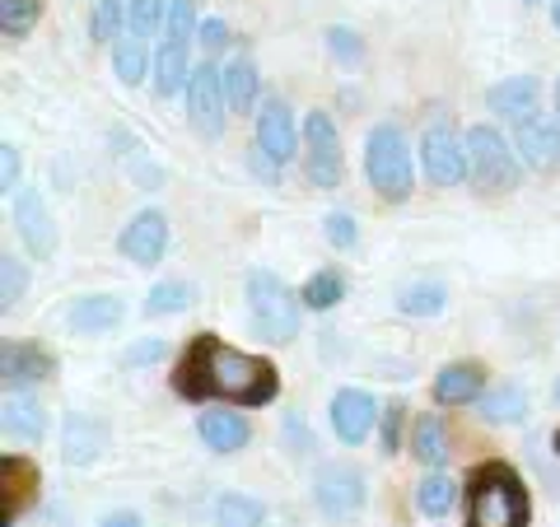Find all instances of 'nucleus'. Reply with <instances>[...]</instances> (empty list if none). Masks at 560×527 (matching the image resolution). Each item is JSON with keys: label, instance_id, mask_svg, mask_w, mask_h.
Segmentation results:
<instances>
[{"label": "nucleus", "instance_id": "1", "mask_svg": "<svg viewBox=\"0 0 560 527\" xmlns=\"http://www.w3.org/2000/svg\"><path fill=\"white\" fill-rule=\"evenodd\" d=\"M173 388L187 401H206V397H224V401H243V407H267L276 401V364L248 355V350L224 346L220 337H191L183 360L173 364Z\"/></svg>", "mask_w": 560, "mask_h": 527}, {"label": "nucleus", "instance_id": "2", "mask_svg": "<svg viewBox=\"0 0 560 527\" xmlns=\"http://www.w3.org/2000/svg\"><path fill=\"white\" fill-rule=\"evenodd\" d=\"M533 500L514 467L481 462L467 477V523L463 527H528Z\"/></svg>", "mask_w": 560, "mask_h": 527}, {"label": "nucleus", "instance_id": "3", "mask_svg": "<svg viewBox=\"0 0 560 527\" xmlns=\"http://www.w3.org/2000/svg\"><path fill=\"white\" fill-rule=\"evenodd\" d=\"M248 318L253 331L271 346H285L300 337V304H294L290 285L276 271H253L248 276Z\"/></svg>", "mask_w": 560, "mask_h": 527}, {"label": "nucleus", "instance_id": "4", "mask_svg": "<svg viewBox=\"0 0 560 527\" xmlns=\"http://www.w3.org/2000/svg\"><path fill=\"white\" fill-rule=\"evenodd\" d=\"M191 28H201L197 24V5H191V0H173L168 20H164L160 57H154V94L160 98H173L178 90H187V80H191V66H187Z\"/></svg>", "mask_w": 560, "mask_h": 527}, {"label": "nucleus", "instance_id": "5", "mask_svg": "<svg viewBox=\"0 0 560 527\" xmlns=\"http://www.w3.org/2000/svg\"><path fill=\"white\" fill-rule=\"evenodd\" d=\"M364 168L370 183L383 201H407L411 197V154H407V136L397 127H374L364 140Z\"/></svg>", "mask_w": 560, "mask_h": 527}, {"label": "nucleus", "instance_id": "6", "mask_svg": "<svg viewBox=\"0 0 560 527\" xmlns=\"http://www.w3.org/2000/svg\"><path fill=\"white\" fill-rule=\"evenodd\" d=\"M463 150H467L471 187H481V191H514L518 187V164H514V154L504 150V136L495 127H471Z\"/></svg>", "mask_w": 560, "mask_h": 527}, {"label": "nucleus", "instance_id": "7", "mask_svg": "<svg viewBox=\"0 0 560 527\" xmlns=\"http://www.w3.org/2000/svg\"><path fill=\"white\" fill-rule=\"evenodd\" d=\"M304 168H308V183L313 187H337L346 160H341V136L331 127L327 113H308L304 117Z\"/></svg>", "mask_w": 560, "mask_h": 527}, {"label": "nucleus", "instance_id": "8", "mask_svg": "<svg viewBox=\"0 0 560 527\" xmlns=\"http://www.w3.org/2000/svg\"><path fill=\"white\" fill-rule=\"evenodd\" d=\"M224 108H230V98H224V70L191 66V80H187V117H191V127L215 140L224 131Z\"/></svg>", "mask_w": 560, "mask_h": 527}, {"label": "nucleus", "instance_id": "9", "mask_svg": "<svg viewBox=\"0 0 560 527\" xmlns=\"http://www.w3.org/2000/svg\"><path fill=\"white\" fill-rule=\"evenodd\" d=\"M420 164H425V178L440 183V187H458L467 178V150L458 131H453V121H434L420 140Z\"/></svg>", "mask_w": 560, "mask_h": 527}, {"label": "nucleus", "instance_id": "10", "mask_svg": "<svg viewBox=\"0 0 560 527\" xmlns=\"http://www.w3.org/2000/svg\"><path fill=\"white\" fill-rule=\"evenodd\" d=\"M257 154L285 168L294 154H300V127H294V113L285 98H267L257 113Z\"/></svg>", "mask_w": 560, "mask_h": 527}, {"label": "nucleus", "instance_id": "11", "mask_svg": "<svg viewBox=\"0 0 560 527\" xmlns=\"http://www.w3.org/2000/svg\"><path fill=\"white\" fill-rule=\"evenodd\" d=\"M313 500L331 523H350L364 508V477L350 467H323L313 481Z\"/></svg>", "mask_w": 560, "mask_h": 527}, {"label": "nucleus", "instance_id": "12", "mask_svg": "<svg viewBox=\"0 0 560 527\" xmlns=\"http://www.w3.org/2000/svg\"><path fill=\"white\" fill-rule=\"evenodd\" d=\"M117 248L121 257H131L136 267H160L164 253H168V220L164 210H140V215H131V224L117 234Z\"/></svg>", "mask_w": 560, "mask_h": 527}, {"label": "nucleus", "instance_id": "13", "mask_svg": "<svg viewBox=\"0 0 560 527\" xmlns=\"http://www.w3.org/2000/svg\"><path fill=\"white\" fill-rule=\"evenodd\" d=\"M33 500H38V467L28 458L5 453V458H0V527L20 523V514L33 508Z\"/></svg>", "mask_w": 560, "mask_h": 527}, {"label": "nucleus", "instance_id": "14", "mask_svg": "<svg viewBox=\"0 0 560 527\" xmlns=\"http://www.w3.org/2000/svg\"><path fill=\"white\" fill-rule=\"evenodd\" d=\"M374 420H378V401L374 393H364V388H341L337 397H331V430H337V438L346 448H355L370 438L374 430Z\"/></svg>", "mask_w": 560, "mask_h": 527}, {"label": "nucleus", "instance_id": "15", "mask_svg": "<svg viewBox=\"0 0 560 527\" xmlns=\"http://www.w3.org/2000/svg\"><path fill=\"white\" fill-rule=\"evenodd\" d=\"M51 374H57V360H51L38 341H5L0 346V378H5L10 393L47 383Z\"/></svg>", "mask_w": 560, "mask_h": 527}, {"label": "nucleus", "instance_id": "16", "mask_svg": "<svg viewBox=\"0 0 560 527\" xmlns=\"http://www.w3.org/2000/svg\"><path fill=\"white\" fill-rule=\"evenodd\" d=\"M14 224H20V238H24L28 257L47 261L51 253H57V224H51V215H47L43 191H20V201H14Z\"/></svg>", "mask_w": 560, "mask_h": 527}, {"label": "nucleus", "instance_id": "17", "mask_svg": "<svg viewBox=\"0 0 560 527\" xmlns=\"http://www.w3.org/2000/svg\"><path fill=\"white\" fill-rule=\"evenodd\" d=\"M103 444H108V430H103L94 415L70 411V415L61 420V458H66L70 467H90L98 453H103Z\"/></svg>", "mask_w": 560, "mask_h": 527}, {"label": "nucleus", "instance_id": "18", "mask_svg": "<svg viewBox=\"0 0 560 527\" xmlns=\"http://www.w3.org/2000/svg\"><path fill=\"white\" fill-rule=\"evenodd\" d=\"M518 150H523V160H528L533 168H556V160H560V127L551 117H537V113H528V117H518Z\"/></svg>", "mask_w": 560, "mask_h": 527}, {"label": "nucleus", "instance_id": "19", "mask_svg": "<svg viewBox=\"0 0 560 527\" xmlns=\"http://www.w3.org/2000/svg\"><path fill=\"white\" fill-rule=\"evenodd\" d=\"M121 318H127V304L117 294H90V298H75V308H70V331L94 337V331H113Z\"/></svg>", "mask_w": 560, "mask_h": 527}, {"label": "nucleus", "instance_id": "20", "mask_svg": "<svg viewBox=\"0 0 560 527\" xmlns=\"http://www.w3.org/2000/svg\"><path fill=\"white\" fill-rule=\"evenodd\" d=\"M481 383H486L481 364H448V368H440V378H434V397H440L444 407H467V401H481Z\"/></svg>", "mask_w": 560, "mask_h": 527}, {"label": "nucleus", "instance_id": "21", "mask_svg": "<svg viewBox=\"0 0 560 527\" xmlns=\"http://www.w3.org/2000/svg\"><path fill=\"white\" fill-rule=\"evenodd\" d=\"M197 434H201L215 453H238V448L253 438L248 420L234 415V411H206V415L197 420Z\"/></svg>", "mask_w": 560, "mask_h": 527}, {"label": "nucleus", "instance_id": "22", "mask_svg": "<svg viewBox=\"0 0 560 527\" xmlns=\"http://www.w3.org/2000/svg\"><path fill=\"white\" fill-rule=\"evenodd\" d=\"M533 103H537V80L533 75H514V80H504L486 94V108L495 117H528Z\"/></svg>", "mask_w": 560, "mask_h": 527}, {"label": "nucleus", "instance_id": "23", "mask_svg": "<svg viewBox=\"0 0 560 527\" xmlns=\"http://www.w3.org/2000/svg\"><path fill=\"white\" fill-rule=\"evenodd\" d=\"M5 434L10 438H20V444H38V438L47 434V415H43V407L33 397H5Z\"/></svg>", "mask_w": 560, "mask_h": 527}, {"label": "nucleus", "instance_id": "24", "mask_svg": "<svg viewBox=\"0 0 560 527\" xmlns=\"http://www.w3.org/2000/svg\"><path fill=\"white\" fill-rule=\"evenodd\" d=\"M481 415L490 425H518V420L528 415V393H523L518 383H500V388H490L481 397Z\"/></svg>", "mask_w": 560, "mask_h": 527}, {"label": "nucleus", "instance_id": "25", "mask_svg": "<svg viewBox=\"0 0 560 527\" xmlns=\"http://www.w3.org/2000/svg\"><path fill=\"white\" fill-rule=\"evenodd\" d=\"M411 453L425 467H444L448 462V430H444V415H420L416 430H411Z\"/></svg>", "mask_w": 560, "mask_h": 527}, {"label": "nucleus", "instance_id": "26", "mask_svg": "<svg viewBox=\"0 0 560 527\" xmlns=\"http://www.w3.org/2000/svg\"><path fill=\"white\" fill-rule=\"evenodd\" d=\"M224 98H230L234 113H248L257 103V66L248 57H238L224 66Z\"/></svg>", "mask_w": 560, "mask_h": 527}, {"label": "nucleus", "instance_id": "27", "mask_svg": "<svg viewBox=\"0 0 560 527\" xmlns=\"http://www.w3.org/2000/svg\"><path fill=\"white\" fill-rule=\"evenodd\" d=\"M444 285L440 280H416V285H407L397 294V308L407 313V318H434V313H444Z\"/></svg>", "mask_w": 560, "mask_h": 527}, {"label": "nucleus", "instance_id": "28", "mask_svg": "<svg viewBox=\"0 0 560 527\" xmlns=\"http://www.w3.org/2000/svg\"><path fill=\"white\" fill-rule=\"evenodd\" d=\"M341 298H346V276H341V271H318V276L304 280L300 304L313 308V313H327V308H337Z\"/></svg>", "mask_w": 560, "mask_h": 527}, {"label": "nucleus", "instance_id": "29", "mask_svg": "<svg viewBox=\"0 0 560 527\" xmlns=\"http://www.w3.org/2000/svg\"><path fill=\"white\" fill-rule=\"evenodd\" d=\"M267 523V504L253 495H224L215 504V527H261Z\"/></svg>", "mask_w": 560, "mask_h": 527}, {"label": "nucleus", "instance_id": "30", "mask_svg": "<svg viewBox=\"0 0 560 527\" xmlns=\"http://www.w3.org/2000/svg\"><path fill=\"white\" fill-rule=\"evenodd\" d=\"M43 20V0H0V33L10 43H20Z\"/></svg>", "mask_w": 560, "mask_h": 527}, {"label": "nucleus", "instance_id": "31", "mask_svg": "<svg viewBox=\"0 0 560 527\" xmlns=\"http://www.w3.org/2000/svg\"><path fill=\"white\" fill-rule=\"evenodd\" d=\"M191 298H197V290L187 285V280H164V285H154L145 294V318H164V313H183Z\"/></svg>", "mask_w": 560, "mask_h": 527}, {"label": "nucleus", "instance_id": "32", "mask_svg": "<svg viewBox=\"0 0 560 527\" xmlns=\"http://www.w3.org/2000/svg\"><path fill=\"white\" fill-rule=\"evenodd\" d=\"M145 66H150V51L140 38H121L113 47V70H117V80L121 84H140L145 80Z\"/></svg>", "mask_w": 560, "mask_h": 527}, {"label": "nucleus", "instance_id": "33", "mask_svg": "<svg viewBox=\"0 0 560 527\" xmlns=\"http://www.w3.org/2000/svg\"><path fill=\"white\" fill-rule=\"evenodd\" d=\"M416 508L425 518H444L448 508H453V481L448 477H440V471H434V477H425L416 485Z\"/></svg>", "mask_w": 560, "mask_h": 527}, {"label": "nucleus", "instance_id": "34", "mask_svg": "<svg viewBox=\"0 0 560 527\" xmlns=\"http://www.w3.org/2000/svg\"><path fill=\"white\" fill-rule=\"evenodd\" d=\"M24 290H28V267L14 253H5L0 257V308H14L24 298Z\"/></svg>", "mask_w": 560, "mask_h": 527}, {"label": "nucleus", "instance_id": "35", "mask_svg": "<svg viewBox=\"0 0 560 527\" xmlns=\"http://www.w3.org/2000/svg\"><path fill=\"white\" fill-rule=\"evenodd\" d=\"M127 10H131V0H103V5L94 10V20H90L94 43H113L117 33L127 28Z\"/></svg>", "mask_w": 560, "mask_h": 527}, {"label": "nucleus", "instance_id": "36", "mask_svg": "<svg viewBox=\"0 0 560 527\" xmlns=\"http://www.w3.org/2000/svg\"><path fill=\"white\" fill-rule=\"evenodd\" d=\"M164 20V0H131L127 10V38H145Z\"/></svg>", "mask_w": 560, "mask_h": 527}, {"label": "nucleus", "instance_id": "37", "mask_svg": "<svg viewBox=\"0 0 560 527\" xmlns=\"http://www.w3.org/2000/svg\"><path fill=\"white\" fill-rule=\"evenodd\" d=\"M323 230H327L331 248H355V238H360V224H355V215H346V210H331L323 220Z\"/></svg>", "mask_w": 560, "mask_h": 527}, {"label": "nucleus", "instance_id": "38", "mask_svg": "<svg viewBox=\"0 0 560 527\" xmlns=\"http://www.w3.org/2000/svg\"><path fill=\"white\" fill-rule=\"evenodd\" d=\"M327 47H331V57L346 61V66L360 61V51H364V47H360V33H350V28H341V24L327 28Z\"/></svg>", "mask_w": 560, "mask_h": 527}, {"label": "nucleus", "instance_id": "39", "mask_svg": "<svg viewBox=\"0 0 560 527\" xmlns=\"http://www.w3.org/2000/svg\"><path fill=\"white\" fill-rule=\"evenodd\" d=\"M0 187H5V197H20V150L10 145H0Z\"/></svg>", "mask_w": 560, "mask_h": 527}, {"label": "nucleus", "instance_id": "40", "mask_svg": "<svg viewBox=\"0 0 560 527\" xmlns=\"http://www.w3.org/2000/svg\"><path fill=\"white\" fill-rule=\"evenodd\" d=\"M401 415H407V407H388V411H383V453L401 448Z\"/></svg>", "mask_w": 560, "mask_h": 527}, {"label": "nucleus", "instance_id": "41", "mask_svg": "<svg viewBox=\"0 0 560 527\" xmlns=\"http://www.w3.org/2000/svg\"><path fill=\"white\" fill-rule=\"evenodd\" d=\"M164 350H168V346H164L160 337H145L140 346L127 350V364H136V368H140V364H154V360H164Z\"/></svg>", "mask_w": 560, "mask_h": 527}, {"label": "nucleus", "instance_id": "42", "mask_svg": "<svg viewBox=\"0 0 560 527\" xmlns=\"http://www.w3.org/2000/svg\"><path fill=\"white\" fill-rule=\"evenodd\" d=\"M197 38H201L206 51H220L224 43H230V24H224V20H206V24L197 28Z\"/></svg>", "mask_w": 560, "mask_h": 527}, {"label": "nucleus", "instance_id": "43", "mask_svg": "<svg viewBox=\"0 0 560 527\" xmlns=\"http://www.w3.org/2000/svg\"><path fill=\"white\" fill-rule=\"evenodd\" d=\"M98 527H140V518H136V514H108Z\"/></svg>", "mask_w": 560, "mask_h": 527}, {"label": "nucleus", "instance_id": "44", "mask_svg": "<svg viewBox=\"0 0 560 527\" xmlns=\"http://www.w3.org/2000/svg\"><path fill=\"white\" fill-rule=\"evenodd\" d=\"M551 24L560 28V0H556V5H551Z\"/></svg>", "mask_w": 560, "mask_h": 527}, {"label": "nucleus", "instance_id": "45", "mask_svg": "<svg viewBox=\"0 0 560 527\" xmlns=\"http://www.w3.org/2000/svg\"><path fill=\"white\" fill-rule=\"evenodd\" d=\"M556 117H560V80H556Z\"/></svg>", "mask_w": 560, "mask_h": 527}, {"label": "nucleus", "instance_id": "46", "mask_svg": "<svg viewBox=\"0 0 560 527\" xmlns=\"http://www.w3.org/2000/svg\"><path fill=\"white\" fill-rule=\"evenodd\" d=\"M551 444H556V458H560V430H556V438H551Z\"/></svg>", "mask_w": 560, "mask_h": 527}, {"label": "nucleus", "instance_id": "47", "mask_svg": "<svg viewBox=\"0 0 560 527\" xmlns=\"http://www.w3.org/2000/svg\"><path fill=\"white\" fill-rule=\"evenodd\" d=\"M523 5H541V0H523Z\"/></svg>", "mask_w": 560, "mask_h": 527}, {"label": "nucleus", "instance_id": "48", "mask_svg": "<svg viewBox=\"0 0 560 527\" xmlns=\"http://www.w3.org/2000/svg\"><path fill=\"white\" fill-rule=\"evenodd\" d=\"M556 401H560V383H556Z\"/></svg>", "mask_w": 560, "mask_h": 527}]
</instances>
